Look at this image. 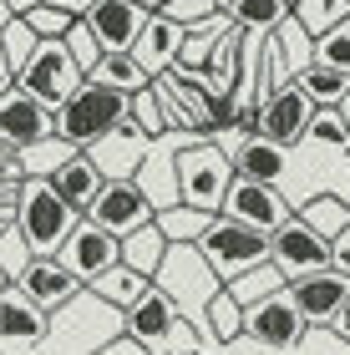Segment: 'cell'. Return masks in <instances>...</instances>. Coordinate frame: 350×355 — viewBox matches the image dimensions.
I'll use <instances>...</instances> for the list:
<instances>
[{
  "label": "cell",
  "instance_id": "obj_1",
  "mask_svg": "<svg viewBox=\"0 0 350 355\" xmlns=\"http://www.w3.org/2000/svg\"><path fill=\"white\" fill-rule=\"evenodd\" d=\"M76 208L61 203V193L46 183V178H26L15 188V234L30 249V259H51V254L67 244V234L76 229Z\"/></svg>",
  "mask_w": 350,
  "mask_h": 355
},
{
  "label": "cell",
  "instance_id": "obj_2",
  "mask_svg": "<svg viewBox=\"0 0 350 355\" xmlns=\"http://www.w3.org/2000/svg\"><path fill=\"white\" fill-rule=\"evenodd\" d=\"M122 122H127V96L107 92L97 82H82L67 102L51 112V137H61L76 153H87L91 142H102L107 132H117Z\"/></svg>",
  "mask_w": 350,
  "mask_h": 355
},
{
  "label": "cell",
  "instance_id": "obj_3",
  "mask_svg": "<svg viewBox=\"0 0 350 355\" xmlns=\"http://www.w3.org/2000/svg\"><path fill=\"white\" fill-rule=\"evenodd\" d=\"M152 284L163 289V295L183 310V320H188V325H198V330H203V310H209V300L224 289V284H218V274L203 264V254L193 244H168L163 264H157V274H152Z\"/></svg>",
  "mask_w": 350,
  "mask_h": 355
},
{
  "label": "cell",
  "instance_id": "obj_4",
  "mask_svg": "<svg viewBox=\"0 0 350 355\" xmlns=\"http://www.w3.org/2000/svg\"><path fill=\"white\" fill-rule=\"evenodd\" d=\"M229 183H234V168H229V157L218 153L209 137L178 148V203H188V208H198V214H213V218H218Z\"/></svg>",
  "mask_w": 350,
  "mask_h": 355
},
{
  "label": "cell",
  "instance_id": "obj_5",
  "mask_svg": "<svg viewBox=\"0 0 350 355\" xmlns=\"http://www.w3.org/2000/svg\"><path fill=\"white\" fill-rule=\"evenodd\" d=\"M193 249L203 254V264L218 274V284H229V279H238V274L269 264V239L244 229V223H234V218H213Z\"/></svg>",
  "mask_w": 350,
  "mask_h": 355
},
{
  "label": "cell",
  "instance_id": "obj_6",
  "mask_svg": "<svg viewBox=\"0 0 350 355\" xmlns=\"http://www.w3.org/2000/svg\"><path fill=\"white\" fill-rule=\"evenodd\" d=\"M82 82H87V76L76 71V61L67 56V46H61V41H41L36 51H30V61L15 71V87H21L26 96H36L46 112H56Z\"/></svg>",
  "mask_w": 350,
  "mask_h": 355
},
{
  "label": "cell",
  "instance_id": "obj_7",
  "mask_svg": "<svg viewBox=\"0 0 350 355\" xmlns=\"http://www.w3.org/2000/svg\"><path fill=\"white\" fill-rule=\"evenodd\" d=\"M152 102H157V117H163V132H193L203 137L209 132V87L193 82L183 71H163L148 82Z\"/></svg>",
  "mask_w": 350,
  "mask_h": 355
},
{
  "label": "cell",
  "instance_id": "obj_8",
  "mask_svg": "<svg viewBox=\"0 0 350 355\" xmlns=\"http://www.w3.org/2000/svg\"><path fill=\"white\" fill-rule=\"evenodd\" d=\"M51 259L67 269L82 289H91L107 269H117V264H122V244H117V239L107 234V229H97L91 218H76V229L67 234V244H61Z\"/></svg>",
  "mask_w": 350,
  "mask_h": 355
},
{
  "label": "cell",
  "instance_id": "obj_9",
  "mask_svg": "<svg viewBox=\"0 0 350 355\" xmlns=\"http://www.w3.org/2000/svg\"><path fill=\"white\" fill-rule=\"evenodd\" d=\"M82 218H91L97 229H107V234H112L117 244H122L127 234L148 229V223H152L157 214H152V203L142 198V188L132 183V178H107L102 193H97V203H91Z\"/></svg>",
  "mask_w": 350,
  "mask_h": 355
},
{
  "label": "cell",
  "instance_id": "obj_10",
  "mask_svg": "<svg viewBox=\"0 0 350 355\" xmlns=\"http://www.w3.org/2000/svg\"><path fill=\"white\" fill-rule=\"evenodd\" d=\"M188 142H198L193 132H163L148 142V153H142V163L132 173V183L142 188V198L152 203V214H163V208L178 203V148H188Z\"/></svg>",
  "mask_w": 350,
  "mask_h": 355
},
{
  "label": "cell",
  "instance_id": "obj_11",
  "mask_svg": "<svg viewBox=\"0 0 350 355\" xmlns=\"http://www.w3.org/2000/svg\"><path fill=\"white\" fill-rule=\"evenodd\" d=\"M295 208L290 198H284L279 188H269V183H244V178H234L229 193H224V208H218V218H234V223H244V229L254 234H274L284 218H290Z\"/></svg>",
  "mask_w": 350,
  "mask_h": 355
},
{
  "label": "cell",
  "instance_id": "obj_12",
  "mask_svg": "<svg viewBox=\"0 0 350 355\" xmlns=\"http://www.w3.org/2000/svg\"><path fill=\"white\" fill-rule=\"evenodd\" d=\"M310 117H315V107L305 102V92H299L295 82H284V87H274V92L259 96V127H254V132L269 137V142H279V148L290 153V148L305 142Z\"/></svg>",
  "mask_w": 350,
  "mask_h": 355
},
{
  "label": "cell",
  "instance_id": "obj_13",
  "mask_svg": "<svg viewBox=\"0 0 350 355\" xmlns=\"http://www.w3.org/2000/svg\"><path fill=\"white\" fill-rule=\"evenodd\" d=\"M269 264L284 274V284H290V279H305V274H315V269L330 264V244H325V239H315L305 223L290 214L274 234H269Z\"/></svg>",
  "mask_w": 350,
  "mask_h": 355
},
{
  "label": "cell",
  "instance_id": "obj_14",
  "mask_svg": "<svg viewBox=\"0 0 350 355\" xmlns=\"http://www.w3.org/2000/svg\"><path fill=\"white\" fill-rule=\"evenodd\" d=\"M305 330L310 325L299 320L290 295H269V300H259V304H249V310H244V340L264 345V350H284V355H290Z\"/></svg>",
  "mask_w": 350,
  "mask_h": 355
},
{
  "label": "cell",
  "instance_id": "obj_15",
  "mask_svg": "<svg viewBox=\"0 0 350 355\" xmlns=\"http://www.w3.org/2000/svg\"><path fill=\"white\" fill-rule=\"evenodd\" d=\"M284 295H290V304L299 310V320L305 325H330V320L340 315V304L350 300V279L340 269H315V274H305V279H290L284 284Z\"/></svg>",
  "mask_w": 350,
  "mask_h": 355
},
{
  "label": "cell",
  "instance_id": "obj_16",
  "mask_svg": "<svg viewBox=\"0 0 350 355\" xmlns=\"http://www.w3.org/2000/svg\"><path fill=\"white\" fill-rule=\"evenodd\" d=\"M46 137H51V112H46L36 96H26L21 87H10L0 96V148L15 157V153L36 148Z\"/></svg>",
  "mask_w": 350,
  "mask_h": 355
},
{
  "label": "cell",
  "instance_id": "obj_17",
  "mask_svg": "<svg viewBox=\"0 0 350 355\" xmlns=\"http://www.w3.org/2000/svg\"><path fill=\"white\" fill-rule=\"evenodd\" d=\"M46 320L36 304H30L15 284L0 289V355H26V350H36L46 340Z\"/></svg>",
  "mask_w": 350,
  "mask_h": 355
},
{
  "label": "cell",
  "instance_id": "obj_18",
  "mask_svg": "<svg viewBox=\"0 0 350 355\" xmlns=\"http://www.w3.org/2000/svg\"><path fill=\"white\" fill-rule=\"evenodd\" d=\"M15 289H21V295L36 304L46 320H51L56 310H67V304L82 295V284H76V279H71V274L61 269L56 259H30L21 274H15Z\"/></svg>",
  "mask_w": 350,
  "mask_h": 355
},
{
  "label": "cell",
  "instance_id": "obj_19",
  "mask_svg": "<svg viewBox=\"0 0 350 355\" xmlns=\"http://www.w3.org/2000/svg\"><path fill=\"white\" fill-rule=\"evenodd\" d=\"M82 21L91 26V36L102 41V51H132V41L142 36V26L152 21L142 6H132V0H97Z\"/></svg>",
  "mask_w": 350,
  "mask_h": 355
},
{
  "label": "cell",
  "instance_id": "obj_20",
  "mask_svg": "<svg viewBox=\"0 0 350 355\" xmlns=\"http://www.w3.org/2000/svg\"><path fill=\"white\" fill-rule=\"evenodd\" d=\"M229 168L234 178H244V183H269V188H279L284 183V173H290V153L279 148V142H269V137H244L238 148L229 153Z\"/></svg>",
  "mask_w": 350,
  "mask_h": 355
},
{
  "label": "cell",
  "instance_id": "obj_21",
  "mask_svg": "<svg viewBox=\"0 0 350 355\" xmlns=\"http://www.w3.org/2000/svg\"><path fill=\"white\" fill-rule=\"evenodd\" d=\"M229 31H234V15H229V10H218V15H209L203 26L183 31V46H178V61H173V71H183V76H193V82H203V76H209V67H213L218 41H224Z\"/></svg>",
  "mask_w": 350,
  "mask_h": 355
},
{
  "label": "cell",
  "instance_id": "obj_22",
  "mask_svg": "<svg viewBox=\"0 0 350 355\" xmlns=\"http://www.w3.org/2000/svg\"><path fill=\"white\" fill-rule=\"evenodd\" d=\"M148 132H137L132 122H122L117 132H107L102 142H91L87 148V157L97 163V173L102 178H132L137 173V163H142V153H148Z\"/></svg>",
  "mask_w": 350,
  "mask_h": 355
},
{
  "label": "cell",
  "instance_id": "obj_23",
  "mask_svg": "<svg viewBox=\"0 0 350 355\" xmlns=\"http://www.w3.org/2000/svg\"><path fill=\"white\" fill-rule=\"evenodd\" d=\"M178 320H183V310H178V304H173L157 284H152L148 295H142L132 310L122 315V335H132L137 345H152V340H168Z\"/></svg>",
  "mask_w": 350,
  "mask_h": 355
},
{
  "label": "cell",
  "instance_id": "obj_24",
  "mask_svg": "<svg viewBox=\"0 0 350 355\" xmlns=\"http://www.w3.org/2000/svg\"><path fill=\"white\" fill-rule=\"evenodd\" d=\"M178 46H183V26L152 15V21L142 26V36L132 41V51H127V56H132L148 76H163V71H173V61H178Z\"/></svg>",
  "mask_w": 350,
  "mask_h": 355
},
{
  "label": "cell",
  "instance_id": "obj_25",
  "mask_svg": "<svg viewBox=\"0 0 350 355\" xmlns=\"http://www.w3.org/2000/svg\"><path fill=\"white\" fill-rule=\"evenodd\" d=\"M46 183H51V188L61 193V203H67V208L87 214V208L97 203V193H102V183H107V178L97 173V163H91L87 153H71L67 163H61L51 178H46Z\"/></svg>",
  "mask_w": 350,
  "mask_h": 355
},
{
  "label": "cell",
  "instance_id": "obj_26",
  "mask_svg": "<svg viewBox=\"0 0 350 355\" xmlns=\"http://www.w3.org/2000/svg\"><path fill=\"white\" fill-rule=\"evenodd\" d=\"M87 82H97V87H107V92H117V96H137V92H148V82L152 76L137 67L127 51H102V61L91 67V76Z\"/></svg>",
  "mask_w": 350,
  "mask_h": 355
},
{
  "label": "cell",
  "instance_id": "obj_27",
  "mask_svg": "<svg viewBox=\"0 0 350 355\" xmlns=\"http://www.w3.org/2000/svg\"><path fill=\"white\" fill-rule=\"evenodd\" d=\"M295 218L305 223L315 239H325V244H330L335 234H345V229H350V203H345V198H335V193H315L310 203H299V208H295Z\"/></svg>",
  "mask_w": 350,
  "mask_h": 355
},
{
  "label": "cell",
  "instance_id": "obj_28",
  "mask_svg": "<svg viewBox=\"0 0 350 355\" xmlns=\"http://www.w3.org/2000/svg\"><path fill=\"white\" fill-rule=\"evenodd\" d=\"M269 46H274V56L284 61V71L299 76L305 67H315V41L305 36V26L295 21V15H284V21L269 31Z\"/></svg>",
  "mask_w": 350,
  "mask_h": 355
},
{
  "label": "cell",
  "instance_id": "obj_29",
  "mask_svg": "<svg viewBox=\"0 0 350 355\" xmlns=\"http://www.w3.org/2000/svg\"><path fill=\"white\" fill-rule=\"evenodd\" d=\"M148 289H152V279H142V274H132L127 264H117V269H107L102 279L91 284V295H97V300H107L117 315H127V310H132V304H137L142 295H148Z\"/></svg>",
  "mask_w": 350,
  "mask_h": 355
},
{
  "label": "cell",
  "instance_id": "obj_30",
  "mask_svg": "<svg viewBox=\"0 0 350 355\" xmlns=\"http://www.w3.org/2000/svg\"><path fill=\"white\" fill-rule=\"evenodd\" d=\"M295 87L305 92V102L320 112V107H340L345 102V92H350V76L345 71H330V67H320V61H315V67H305L295 76Z\"/></svg>",
  "mask_w": 350,
  "mask_h": 355
},
{
  "label": "cell",
  "instance_id": "obj_31",
  "mask_svg": "<svg viewBox=\"0 0 350 355\" xmlns=\"http://www.w3.org/2000/svg\"><path fill=\"white\" fill-rule=\"evenodd\" d=\"M163 254H168V239L157 234V223H148V229H137V234L122 239V264L132 274H142V279H152V274H157Z\"/></svg>",
  "mask_w": 350,
  "mask_h": 355
},
{
  "label": "cell",
  "instance_id": "obj_32",
  "mask_svg": "<svg viewBox=\"0 0 350 355\" xmlns=\"http://www.w3.org/2000/svg\"><path fill=\"white\" fill-rule=\"evenodd\" d=\"M224 295L238 304V310H249V304H259L269 295H284V274L274 264H259V269H249V274H238V279L224 284Z\"/></svg>",
  "mask_w": 350,
  "mask_h": 355
},
{
  "label": "cell",
  "instance_id": "obj_33",
  "mask_svg": "<svg viewBox=\"0 0 350 355\" xmlns=\"http://www.w3.org/2000/svg\"><path fill=\"white\" fill-rule=\"evenodd\" d=\"M290 15L305 26L310 41H320V36H330L340 21H350V0H295Z\"/></svg>",
  "mask_w": 350,
  "mask_h": 355
},
{
  "label": "cell",
  "instance_id": "obj_34",
  "mask_svg": "<svg viewBox=\"0 0 350 355\" xmlns=\"http://www.w3.org/2000/svg\"><path fill=\"white\" fill-rule=\"evenodd\" d=\"M152 223H157V234H163L168 244H198L203 229L213 223V214H198V208H188V203H173V208H163Z\"/></svg>",
  "mask_w": 350,
  "mask_h": 355
},
{
  "label": "cell",
  "instance_id": "obj_35",
  "mask_svg": "<svg viewBox=\"0 0 350 355\" xmlns=\"http://www.w3.org/2000/svg\"><path fill=\"white\" fill-rule=\"evenodd\" d=\"M229 15H234V26L244 31V36H269V31L290 15V6H284V0H234Z\"/></svg>",
  "mask_w": 350,
  "mask_h": 355
},
{
  "label": "cell",
  "instance_id": "obj_36",
  "mask_svg": "<svg viewBox=\"0 0 350 355\" xmlns=\"http://www.w3.org/2000/svg\"><path fill=\"white\" fill-rule=\"evenodd\" d=\"M71 153H76V148H67L61 137H46V142H36V148L15 153V173H21V183H26V178H51Z\"/></svg>",
  "mask_w": 350,
  "mask_h": 355
},
{
  "label": "cell",
  "instance_id": "obj_37",
  "mask_svg": "<svg viewBox=\"0 0 350 355\" xmlns=\"http://www.w3.org/2000/svg\"><path fill=\"white\" fill-rule=\"evenodd\" d=\"M203 335H213V340H238L244 335V310L218 289V295L209 300V310H203Z\"/></svg>",
  "mask_w": 350,
  "mask_h": 355
},
{
  "label": "cell",
  "instance_id": "obj_38",
  "mask_svg": "<svg viewBox=\"0 0 350 355\" xmlns=\"http://www.w3.org/2000/svg\"><path fill=\"white\" fill-rule=\"evenodd\" d=\"M61 46H67V56L76 61V71H82V76H91V67L102 61V41L91 36L87 21H71V31L61 36Z\"/></svg>",
  "mask_w": 350,
  "mask_h": 355
},
{
  "label": "cell",
  "instance_id": "obj_39",
  "mask_svg": "<svg viewBox=\"0 0 350 355\" xmlns=\"http://www.w3.org/2000/svg\"><path fill=\"white\" fill-rule=\"evenodd\" d=\"M305 142H320V148H330V153H350V132H345L340 112H335V107H320V112L310 117Z\"/></svg>",
  "mask_w": 350,
  "mask_h": 355
},
{
  "label": "cell",
  "instance_id": "obj_40",
  "mask_svg": "<svg viewBox=\"0 0 350 355\" xmlns=\"http://www.w3.org/2000/svg\"><path fill=\"white\" fill-rule=\"evenodd\" d=\"M36 46H41V41H36V31H30L26 21H10L6 31H0V51H6V67H10V71H21Z\"/></svg>",
  "mask_w": 350,
  "mask_h": 355
},
{
  "label": "cell",
  "instance_id": "obj_41",
  "mask_svg": "<svg viewBox=\"0 0 350 355\" xmlns=\"http://www.w3.org/2000/svg\"><path fill=\"white\" fill-rule=\"evenodd\" d=\"M315 61L330 67V71H345V76H350V21H340L330 36L315 41Z\"/></svg>",
  "mask_w": 350,
  "mask_h": 355
},
{
  "label": "cell",
  "instance_id": "obj_42",
  "mask_svg": "<svg viewBox=\"0 0 350 355\" xmlns=\"http://www.w3.org/2000/svg\"><path fill=\"white\" fill-rule=\"evenodd\" d=\"M21 21L36 31V41H61V36L71 31L76 15H67V10H56V6H46V0H41V6H36V10H26Z\"/></svg>",
  "mask_w": 350,
  "mask_h": 355
},
{
  "label": "cell",
  "instance_id": "obj_43",
  "mask_svg": "<svg viewBox=\"0 0 350 355\" xmlns=\"http://www.w3.org/2000/svg\"><path fill=\"white\" fill-rule=\"evenodd\" d=\"M157 15L173 21V26H183V31H193V26L209 21V15H218V0H168Z\"/></svg>",
  "mask_w": 350,
  "mask_h": 355
},
{
  "label": "cell",
  "instance_id": "obj_44",
  "mask_svg": "<svg viewBox=\"0 0 350 355\" xmlns=\"http://www.w3.org/2000/svg\"><path fill=\"white\" fill-rule=\"evenodd\" d=\"M127 122H132L137 132H148V137H163V117H157V102H152V92H137V96H127Z\"/></svg>",
  "mask_w": 350,
  "mask_h": 355
},
{
  "label": "cell",
  "instance_id": "obj_45",
  "mask_svg": "<svg viewBox=\"0 0 350 355\" xmlns=\"http://www.w3.org/2000/svg\"><path fill=\"white\" fill-rule=\"evenodd\" d=\"M330 269H340L345 279H350V229L330 239Z\"/></svg>",
  "mask_w": 350,
  "mask_h": 355
},
{
  "label": "cell",
  "instance_id": "obj_46",
  "mask_svg": "<svg viewBox=\"0 0 350 355\" xmlns=\"http://www.w3.org/2000/svg\"><path fill=\"white\" fill-rule=\"evenodd\" d=\"M97 355H148V345H137L132 335H117V340H112V345H102Z\"/></svg>",
  "mask_w": 350,
  "mask_h": 355
},
{
  "label": "cell",
  "instance_id": "obj_47",
  "mask_svg": "<svg viewBox=\"0 0 350 355\" xmlns=\"http://www.w3.org/2000/svg\"><path fill=\"white\" fill-rule=\"evenodd\" d=\"M46 6H56V10H67V15H76V21H82V15L97 6V0H46Z\"/></svg>",
  "mask_w": 350,
  "mask_h": 355
},
{
  "label": "cell",
  "instance_id": "obj_48",
  "mask_svg": "<svg viewBox=\"0 0 350 355\" xmlns=\"http://www.w3.org/2000/svg\"><path fill=\"white\" fill-rule=\"evenodd\" d=\"M0 183H21V173H15V157L0 148Z\"/></svg>",
  "mask_w": 350,
  "mask_h": 355
},
{
  "label": "cell",
  "instance_id": "obj_49",
  "mask_svg": "<svg viewBox=\"0 0 350 355\" xmlns=\"http://www.w3.org/2000/svg\"><path fill=\"white\" fill-rule=\"evenodd\" d=\"M330 325H335V330L345 335V340H350V300L340 304V315H335V320H330Z\"/></svg>",
  "mask_w": 350,
  "mask_h": 355
},
{
  "label": "cell",
  "instance_id": "obj_50",
  "mask_svg": "<svg viewBox=\"0 0 350 355\" xmlns=\"http://www.w3.org/2000/svg\"><path fill=\"white\" fill-rule=\"evenodd\" d=\"M36 6H41V0H6V10L15 15V21H21V15H26V10H36Z\"/></svg>",
  "mask_w": 350,
  "mask_h": 355
},
{
  "label": "cell",
  "instance_id": "obj_51",
  "mask_svg": "<svg viewBox=\"0 0 350 355\" xmlns=\"http://www.w3.org/2000/svg\"><path fill=\"white\" fill-rule=\"evenodd\" d=\"M10 87H15V71H10V67H6V51H0V96H6V92H10Z\"/></svg>",
  "mask_w": 350,
  "mask_h": 355
},
{
  "label": "cell",
  "instance_id": "obj_52",
  "mask_svg": "<svg viewBox=\"0 0 350 355\" xmlns=\"http://www.w3.org/2000/svg\"><path fill=\"white\" fill-rule=\"evenodd\" d=\"M132 6H142V10H148V15H157V10H163V6H168V0H132Z\"/></svg>",
  "mask_w": 350,
  "mask_h": 355
},
{
  "label": "cell",
  "instance_id": "obj_53",
  "mask_svg": "<svg viewBox=\"0 0 350 355\" xmlns=\"http://www.w3.org/2000/svg\"><path fill=\"white\" fill-rule=\"evenodd\" d=\"M335 112H340V122H345V132H350V92H345V102H340Z\"/></svg>",
  "mask_w": 350,
  "mask_h": 355
},
{
  "label": "cell",
  "instance_id": "obj_54",
  "mask_svg": "<svg viewBox=\"0 0 350 355\" xmlns=\"http://www.w3.org/2000/svg\"><path fill=\"white\" fill-rule=\"evenodd\" d=\"M10 21H15V15H10V10H6V0H0V31H6V26H10Z\"/></svg>",
  "mask_w": 350,
  "mask_h": 355
},
{
  "label": "cell",
  "instance_id": "obj_55",
  "mask_svg": "<svg viewBox=\"0 0 350 355\" xmlns=\"http://www.w3.org/2000/svg\"><path fill=\"white\" fill-rule=\"evenodd\" d=\"M6 284H10V279H6V269H0V289H6Z\"/></svg>",
  "mask_w": 350,
  "mask_h": 355
},
{
  "label": "cell",
  "instance_id": "obj_56",
  "mask_svg": "<svg viewBox=\"0 0 350 355\" xmlns=\"http://www.w3.org/2000/svg\"><path fill=\"white\" fill-rule=\"evenodd\" d=\"M229 6H234V0H218V10H229Z\"/></svg>",
  "mask_w": 350,
  "mask_h": 355
},
{
  "label": "cell",
  "instance_id": "obj_57",
  "mask_svg": "<svg viewBox=\"0 0 350 355\" xmlns=\"http://www.w3.org/2000/svg\"><path fill=\"white\" fill-rule=\"evenodd\" d=\"M183 355H209V350H183Z\"/></svg>",
  "mask_w": 350,
  "mask_h": 355
},
{
  "label": "cell",
  "instance_id": "obj_58",
  "mask_svg": "<svg viewBox=\"0 0 350 355\" xmlns=\"http://www.w3.org/2000/svg\"><path fill=\"white\" fill-rule=\"evenodd\" d=\"M284 6H295V0H284Z\"/></svg>",
  "mask_w": 350,
  "mask_h": 355
}]
</instances>
